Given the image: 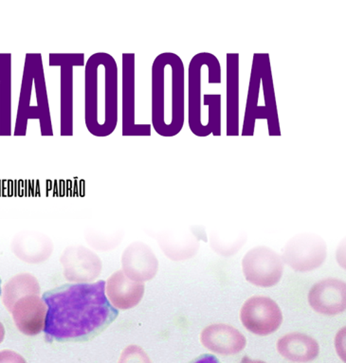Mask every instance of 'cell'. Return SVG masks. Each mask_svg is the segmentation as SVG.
Here are the masks:
<instances>
[{"instance_id": "1", "label": "cell", "mask_w": 346, "mask_h": 363, "mask_svg": "<svg viewBox=\"0 0 346 363\" xmlns=\"http://www.w3.org/2000/svg\"><path fill=\"white\" fill-rule=\"evenodd\" d=\"M106 281L64 284L43 294L48 311L43 332L50 342L82 343L103 333L119 311L106 294Z\"/></svg>"}, {"instance_id": "2", "label": "cell", "mask_w": 346, "mask_h": 363, "mask_svg": "<svg viewBox=\"0 0 346 363\" xmlns=\"http://www.w3.org/2000/svg\"><path fill=\"white\" fill-rule=\"evenodd\" d=\"M119 121V69L113 56L94 53L84 65V123L89 133L108 137Z\"/></svg>"}, {"instance_id": "3", "label": "cell", "mask_w": 346, "mask_h": 363, "mask_svg": "<svg viewBox=\"0 0 346 363\" xmlns=\"http://www.w3.org/2000/svg\"><path fill=\"white\" fill-rule=\"evenodd\" d=\"M152 126L160 136L175 137L185 122V67L174 52H162L152 64Z\"/></svg>"}, {"instance_id": "4", "label": "cell", "mask_w": 346, "mask_h": 363, "mask_svg": "<svg viewBox=\"0 0 346 363\" xmlns=\"http://www.w3.org/2000/svg\"><path fill=\"white\" fill-rule=\"evenodd\" d=\"M205 67L208 69V83H221V66L216 55L210 52H199L191 59L188 70V119L192 133L201 138L212 134L201 121V72Z\"/></svg>"}, {"instance_id": "5", "label": "cell", "mask_w": 346, "mask_h": 363, "mask_svg": "<svg viewBox=\"0 0 346 363\" xmlns=\"http://www.w3.org/2000/svg\"><path fill=\"white\" fill-rule=\"evenodd\" d=\"M42 59L41 53H27L25 56L23 74H22L21 95L15 126V136H26L29 120H38L42 136H53L52 126L48 125L38 106H32V90L36 66Z\"/></svg>"}, {"instance_id": "6", "label": "cell", "mask_w": 346, "mask_h": 363, "mask_svg": "<svg viewBox=\"0 0 346 363\" xmlns=\"http://www.w3.org/2000/svg\"><path fill=\"white\" fill-rule=\"evenodd\" d=\"M247 282L261 288H271L279 283L284 272L282 257L268 247H253L242 260Z\"/></svg>"}, {"instance_id": "7", "label": "cell", "mask_w": 346, "mask_h": 363, "mask_svg": "<svg viewBox=\"0 0 346 363\" xmlns=\"http://www.w3.org/2000/svg\"><path fill=\"white\" fill-rule=\"evenodd\" d=\"M50 67H60V135H73V72L84 67V53H50Z\"/></svg>"}, {"instance_id": "8", "label": "cell", "mask_w": 346, "mask_h": 363, "mask_svg": "<svg viewBox=\"0 0 346 363\" xmlns=\"http://www.w3.org/2000/svg\"><path fill=\"white\" fill-rule=\"evenodd\" d=\"M328 247L319 235L303 233L294 236L286 243L281 256L284 263L296 272H306L316 269L325 261Z\"/></svg>"}, {"instance_id": "9", "label": "cell", "mask_w": 346, "mask_h": 363, "mask_svg": "<svg viewBox=\"0 0 346 363\" xmlns=\"http://www.w3.org/2000/svg\"><path fill=\"white\" fill-rule=\"evenodd\" d=\"M122 59L123 136H151V125L136 123V55L134 53H123Z\"/></svg>"}, {"instance_id": "10", "label": "cell", "mask_w": 346, "mask_h": 363, "mask_svg": "<svg viewBox=\"0 0 346 363\" xmlns=\"http://www.w3.org/2000/svg\"><path fill=\"white\" fill-rule=\"evenodd\" d=\"M240 319L247 330L267 336L280 328L283 315L279 306L271 298L253 296L245 302Z\"/></svg>"}, {"instance_id": "11", "label": "cell", "mask_w": 346, "mask_h": 363, "mask_svg": "<svg viewBox=\"0 0 346 363\" xmlns=\"http://www.w3.org/2000/svg\"><path fill=\"white\" fill-rule=\"evenodd\" d=\"M308 303L318 313L330 316L342 313L346 308L345 281L329 278L317 283L309 291Z\"/></svg>"}, {"instance_id": "12", "label": "cell", "mask_w": 346, "mask_h": 363, "mask_svg": "<svg viewBox=\"0 0 346 363\" xmlns=\"http://www.w3.org/2000/svg\"><path fill=\"white\" fill-rule=\"evenodd\" d=\"M47 311L43 298L39 294H29L16 301L11 313L21 333L35 336L43 331Z\"/></svg>"}, {"instance_id": "13", "label": "cell", "mask_w": 346, "mask_h": 363, "mask_svg": "<svg viewBox=\"0 0 346 363\" xmlns=\"http://www.w3.org/2000/svg\"><path fill=\"white\" fill-rule=\"evenodd\" d=\"M123 272L138 282H145L156 277L159 262L147 245L135 242L123 253Z\"/></svg>"}, {"instance_id": "14", "label": "cell", "mask_w": 346, "mask_h": 363, "mask_svg": "<svg viewBox=\"0 0 346 363\" xmlns=\"http://www.w3.org/2000/svg\"><path fill=\"white\" fill-rule=\"evenodd\" d=\"M202 345L213 353L235 354L246 347L247 340L244 335L233 326L213 325L201 332Z\"/></svg>"}, {"instance_id": "15", "label": "cell", "mask_w": 346, "mask_h": 363, "mask_svg": "<svg viewBox=\"0 0 346 363\" xmlns=\"http://www.w3.org/2000/svg\"><path fill=\"white\" fill-rule=\"evenodd\" d=\"M106 294L117 309H129L139 305L145 294V284L126 277L123 270L115 272L108 280Z\"/></svg>"}, {"instance_id": "16", "label": "cell", "mask_w": 346, "mask_h": 363, "mask_svg": "<svg viewBox=\"0 0 346 363\" xmlns=\"http://www.w3.org/2000/svg\"><path fill=\"white\" fill-rule=\"evenodd\" d=\"M227 136L239 135V55H226Z\"/></svg>"}, {"instance_id": "17", "label": "cell", "mask_w": 346, "mask_h": 363, "mask_svg": "<svg viewBox=\"0 0 346 363\" xmlns=\"http://www.w3.org/2000/svg\"><path fill=\"white\" fill-rule=\"evenodd\" d=\"M261 84L263 86L264 102L265 106H258L255 118L267 120L269 136H281L279 117H278L277 97H275L274 77H272L271 59L266 53L264 60Z\"/></svg>"}, {"instance_id": "18", "label": "cell", "mask_w": 346, "mask_h": 363, "mask_svg": "<svg viewBox=\"0 0 346 363\" xmlns=\"http://www.w3.org/2000/svg\"><path fill=\"white\" fill-rule=\"evenodd\" d=\"M12 135V55L0 53V136Z\"/></svg>"}, {"instance_id": "19", "label": "cell", "mask_w": 346, "mask_h": 363, "mask_svg": "<svg viewBox=\"0 0 346 363\" xmlns=\"http://www.w3.org/2000/svg\"><path fill=\"white\" fill-rule=\"evenodd\" d=\"M277 350L284 359L294 362H308L319 354V345L313 337L301 333H291L281 337Z\"/></svg>"}, {"instance_id": "20", "label": "cell", "mask_w": 346, "mask_h": 363, "mask_svg": "<svg viewBox=\"0 0 346 363\" xmlns=\"http://www.w3.org/2000/svg\"><path fill=\"white\" fill-rule=\"evenodd\" d=\"M265 56L266 53H255L253 55L242 136L252 137L255 135V113L256 109L258 108L259 92H260L261 77H262Z\"/></svg>"}, {"instance_id": "21", "label": "cell", "mask_w": 346, "mask_h": 363, "mask_svg": "<svg viewBox=\"0 0 346 363\" xmlns=\"http://www.w3.org/2000/svg\"><path fill=\"white\" fill-rule=\"evenodd\" d=\"M29 294H40V286L38 279L29 274H18L5 285L2 300L4 306L11 312L16 301Z\"/></svg>"}, {"instance_id": "22", "label": "cell", "mask_w": 346, "mask_h": 363, "mask_svg": "<svg viewBox=\"0 0 346 363\" xmlns=\"http://www.w3.org/2000/svg\"><path fill=\"white\" fill-rule=\"evenodd\" d=\"M33 84H35L36 102H38V108L43 113L48 125L52 126L49 98H48L46 79H45L43 58L39 60L38 66H36Z\"/></svg>"}, {"instance_id": "23", "label": "cell", "mask_w": 346, "mask_h": 363, "mask_svg": "<svg viewBox=\"0 0 346 363\" xmlns=\"http://www.w3.org/2000/svg\"><path fill=\"white\" fill-rule=\"evenodd\" d=\"M204 105L208 106V128L213 136L221 135V95L206 94L204 96Z\"/></svg>"}, {"instance_id": "24", "label": "cell", "mask_w": 346, "mask_h": 363, "mask_svg": "<svg viewBox=\"0 0 346 363\" xmlns=\"http://www.w3.org/2000/svg\"><path fill=\"white\" fill-rule=\"evenodd\" d=\"M5 337V328L4 325H2V323L0 322V343L4 342Z\"/></svg>"}, {"instance_id": "25", "label": "cell", "mask_w": 346, "mask_h": 363, "mask_svg": "<svg viewBox=\"0 0 346 363\" xmlns=\"http://www.w3.org/2000/svg\"><path fill=\"white\" fill-rule=\"evenodd\" d=\"M2 289H1V278H0V296H1Z\"/></svg>"}]
</instances>
